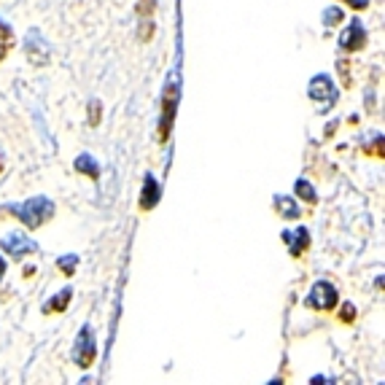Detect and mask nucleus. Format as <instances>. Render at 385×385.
Listing matches in <instances>:
<instances>
[{
  "instance_id": "nucleus-22",
  "label": "nucleus",
  "mask_w": 385,
  "mask_h": 385,
  "mask_svg": "<svg viewBox=\"0 0 385 385\" xmlns=\"http://www.w3.org/2000/svg\"><path fill=\"white\" fill-rule=\"evenodd\" d=\"M0 170H3V162H0Z\"/></svg>"
},
{
  "instance_id": "nucleus-7",
  "label": "nucleus",
  "mask_w": 385,
  "mask_h": 385,
  "mask_svg": "<svg viewBox=\"0 0 385 385\" xmlns=\"http://www.w3.org/2000/svg\"><path fill=\"white\" fill-rule=\"evenodd\" d=\"M310 97L313 100H323V103H334V87L329 76H316L310 81Z\"/></svg>"
},
{
  "instance_id": "nucleus-1",
  "label": "nucleus",
  "mask_w": 385,
  "mask_h": 385,
  "mask_svg": "<svg viewBox=\"0 0 385 385\" xmlns=\"http://www.w3.org/2000/svg\"><path fill=\"white\" fill-rule=\"evenodd\" d=\"M11 213L25 226H30V229H38V226H43L54 216V205L46 197H35V199H27V202H22V205H19V208H13Z\"/></svg>"
},
{
  "instance_id": "nucleus-16",
  "label": "nucleus",
  "mask_w": 385,
  "mask_h": 385,
  "mask_svg": "<svg viewBox=\"0 0 385 385\" xmlns=\"http://www.w3.org/2000/svg\"><path fill=\"white\" fill-rule=\"evenodd\" d=\"M340 318L345 320V323L356 320V307H353V305H345V307H342V313H340Z\"/></svg>"
},
{
  "instance_id": "nucleus-17",
  "label": "nucleus",
  "mask_w": 385,
  "mask_h": 385,
  "mask_svg": "<svg viewBox=\"0 0 385 385\" xmlns=\"http://www.w3.org/2000/svg\"><path fill=\"white\" fill-rule=\"evenodd\" d=\"M89 113H92V116H89V124L97 127V124H100V103H92V106H89Z\"/></svg>"
},
{
  "instance_id": "nucleus-12",
  "label": "nucleus",
  "mask_w": 385,
  "mask_h": 385,
  "mask_svg": "<svg viewBox=\"0 0 385 385\" xmlns=\"http://www.w3.org/2000/svg\"><path fill=\"white\" fill-rule=\"evenodd\" d=\"M275 208H278L286 218H296L299 216V208L294 205V199H286V197H275Z\"/></svg>"
},
{
  "instance_id": "nucleus-21",
  "label": "nucleus",
  "mask_w": 385,
  "mask_h": 385,
  "mask_svg": "<svg viewBox=\"0 0 385 385\" xmlns=\"http://www.w3.org/2000/svg\"><path fill=\"white\" fill-rule=\"evenodd\" d=\"M3 269H6V262H3V259H0V278H3Z\"/></svg>"
},
{
  "instance_id": "nucleus-18",
  "label": "nucleus",
  "mask_w": 385,
  "mask_h": 385,
  "mask_svg": "<svg viewBox=\"0 0 385 385\" xmlns=\"http://www.w3.org/2000/svg\"><path fill=\"white\" fill-rule=\"evenodd\" d=\"M340 19H342V13L337 11V9H334V11H326V13H323V22H326V25H337Z\"/></svg>"
},
{
  "instance_id": "nucleus-4",
  "label": "nucleus",
  "mask_w": 385,
  "mask_h": 385,
  "mask_svg": "<svg viewBox=\"0 0 385 385\" xmlns=\"http://www.w3.org/2000/svg\"><path fill=\"white\" fill-rule=\"evenodd\" d=\"M94 356H97V345H94V334L89 326H84L79 332V337H76V345H73V359H76V364L79 367H92L94 364Z\"/></svg>"
},
{
  "instance_id": "nucleus-2",
  "label": "nucleus",
  "mask_w": 385,
  "mask_h": 385,
  "mask_svg": "<svg viewBox=\"0 0 385 385\" xmlns=\"http://www.w3.org/2000/svg\"><path fill=\"white\" fill-rule=\"evenodd\" d=\"M175 106H178V81H170L164 89V100H162V124H160V143L167 140V135L173 130Z\"/></svg>"
},
{
  "instance_id": "nucleus-6",
  "label": "nucleus",
  "mask_w": 385,
  "mask_h": 385,
  "mask_svg": "<svg viewBox=\"0 0 385 385\" xmlns=\"http://www.w3.org/2000/svg\"><path fill=\"white\" fill-rule=\"evenodd\" d=\"M283 240L289 242V251H291V256H302V253L310 248V232H307L305 226L286 229V232H283Z\"/></svg>"
},
{
  "instance_id": "nucleus-20",
  "label": "nucleus",
  "mask_w": 385,
  "mask_h": 385,
  "mask_svg": "<svg viewBox=\"0 0 385 385\" xmlns=\"http://www.w3.org/2000/svg\"><path fill=\"white\" fill-rule=\"evenodd\" d=\"M347 6H353V9H367V0H345Z\"/></svg>"
},
{
  "instance_id": "nucleus-5",
  "label": "nucleus",
  "mask_w": 385,
  "mask_h": 385,
  "mask_svg": "<svg viewBox=\"0 0 385 385\" xmlns=\"http://www.w3.org/2000/svg\"><path fill=\"white\" fill-rule=\"evenodd\" d=\"M340 46L345 52H361L367 46V30H364V25L353 22V25L347 27L345 33H342V38H340Z\"/></svg>"
},
{
  "instance_id": "nucleus-19",
  "label": "nucleus",
  "mask_w": 385,
  "mask_h": 385,
  "mask_svg": "<svg viewBox=\"0 0 385 385\" xmlns=\"http://www.w3.org/2000/svg\"><path fill=\"white\" fill-rule=\"evenodd\" d=\"M138 11L143 13V16H151V11H154V0H140V6H138Z\"/></svg>"
},
{
  "instance_id": "nucleus-3",
  "label": "nucleus",
  "mask_w": 385,
  "mask_h": 385,
  "mask_svg": "<svg viewBox=\"0 0 385 385\" xmlns=\"http://www.w3.org/2000/svg\"><path fill=\"white\" fill-rule=\"evenodd\" d=\"M307 307H313V310H318V313H329L337 307V289H334L332 283H326V280H320L313 286V291L307 294Z\"/></svg>"
},
{
  "instance_id": "nucleus-8",
  "label": "nucleus",
  "mask_w": 385,
  "mask_h": 385,
  "mask_svg": "<svg viewBox=\"0 0 385 385\" xmlns=\"http://www.w3.org/2000/svg\"><path fill=\"white\" fill-rule=\"evenodd\" d=\"M3 248L11 253V256H16V259H19V256H25L27 251H33L35 245H33V240H27L22 232H11L9 238L3 240Z\"/></svg>"
},
{
  "instance_id": "nucleus-14",
  "label": "nucleus",
  "mask_w": 385,
  "mask_h": 385,
  "mask_svg": "<svg viewBox=\"0 0 385 385\" xmlns=\"http://www.w3.org/2000/svg\"><path fill=\"white\" fill-rule=\"evenodd\" d=\"M296 194H299V197H302V199H307L310 205L316 202V189L310 186L307 181H296Z\"/></svg>"
},
{
  "instance_id": "nucleus-10",
  "label": "nucleus",
  "mask_w": 385,
  "mask_h": 385,
  "mask_svg": "<svg viewBox=\"0 0 385 385\" xmlns=\"http://www.w3.org/2000/svg\"><path fill=\"white\" fill-rule=\"evenodd\" d=\"M76 170H79V173H84V175H89L92 181L97 178V175H100V170H97V164H94L92 157H87V154L76 160Z\"/></svg>"
},
{
  "instance_id": "nucleus-13",
  "label": "nucleus",
  "mask_w": 385,
  "mask_h": 385,
  "mask_svg": "<svg viewBox=\"0 0 385 385\" xmlns=\"http://www.w3.org/2000/svg\"><path fill=\"white\" fill-rule=\"evenodd\" d=\"M13 46V35H11V30L9 27H3L0 25V60L9 54V49Z\"/></svg>"
},
{
  "instance_id": "nucleus-11",
  "label": "nucleus",
  "mask_w": 385,
  "mask_h": 385,
  "mask_svg": "<svg viewBox=\"0 0 385 385\" xmlns=\"http://www.w3.org/2000/svg\"><path fill=\"white\" fill-rule=\"evenodd\" d=\"M70 296H73V291H70V289H65L60 296H54L52 302L46 305V313H62V310L67 307V302H70Z\"/></svg>"
},
{
  "instance_id": "nucleus-15",
  "label": "nucleus",
  "mask_w": 385,
  "mask_h": 385,
  "mask_svg": "<svg viewBox=\"0 0 385 385\" xmlns=\"http://www.w3.org/2000/svg\"><path fill=\"white\" fill-rule=\"evenodd\" d=\"M57 264H60V269H62L65 275H73V269H76V264H79V259H76V256H62Z\"/></svg>"
},
{
  "instance_id": "nucleus-9",
  "label": "nucleus",
  "mask_w": 385,
  "mask_h": 385,
  "mask_svg": "<svg viewBox=\"0 0 385 385\" xmlns=\"http://www.w3.org/2000/svg\"><path fill=\"white\" fill-rule=\"evenodd\" d=\"M157 202H160V184L154 181V175H146V181H143V194H140V208H143V211H151Z\"/></svg>"
}]
</instances>
